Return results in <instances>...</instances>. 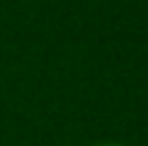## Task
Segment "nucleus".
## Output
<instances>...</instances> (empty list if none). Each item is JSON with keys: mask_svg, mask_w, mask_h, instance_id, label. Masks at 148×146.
<instances>
[{"mask_svg": "<svg viewBox=\"0 0 148 146\" xmlns=\"http://www.w3.org/2000/svg\"><path fill=\"white\" fill-rule=\"evenodd\" d=\"M97 146H124V144H116V141H104V144H97Z\"/></svg>", "mask_w": 148, "mask_h": 146, "instance_id": "f257e3e1", "label": "nucleus"}]
</instances>
